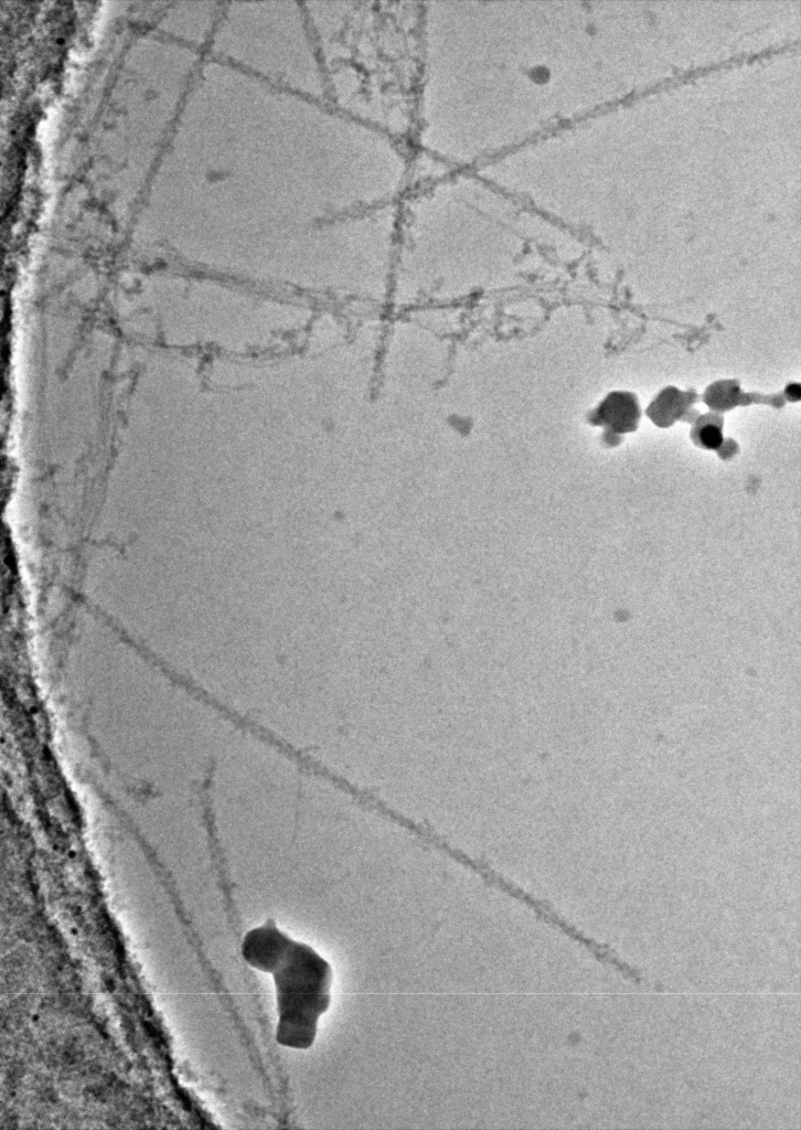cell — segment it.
Returning a JSON list of instances; mask_svg holds the SVG:
<instances>
[{"instance_id":"cell-2","label":"cell","mask_w":801,"mask_h":1130,"mask_svg":"<svg viewBox=\"0 0 801 1130\" xmlns=\"http://www.w3.org/2000/svg\"><path fill=\"white\" fill-rule=\"evenodd\" d=\"M241 953L252 968L273 974L278 1013L276 1042L292 1049L310 1048L319 1020L331 1003L330 963L311 946L281 931L273 919L245 934Z\"/></svg>"},{"instance_id":"cell-5","label":"cell","mask_w":801,"mask_h":1130,"mask_svg":"<svg viewBox=\"0 0 801 1130\" xmlns=\"http://www.w3.org/2000/svg\"><path fill=\"white\" fill-rule=\"evenodd\" d=\"M788 395L793 397V398H799V396H800V386L797 385V384H793V385L789 386Z\"/></svg>"},{"instance_id":"cell-3","label":"cell","mask_w":801,"mask_h":1130,"mask_svg":"<svg viewBox=\"0 0 801 1130\" xmlns=\"http://www.w3.org/2000/svg\"><path fill=\"white\" fill-rule=\"evenodd\" d=\"M246 74L295 94L325 99L323 73L311 21L299 1L247 7Z\"/></svg>"},{"instance_id":"cell-4","label":"cell","mask_w":801,"mask_h":1130,"mask_svg":"<svg viewBox=\"0 0 801 1130\" xmlns=\"http://www.w3.org/2000/svg\"><path fill=\"white\" fill-rule=\"evenodd\" d=\"M699 438L705 447L712 449L719 447L723 440L722 433L715 425L704 426L701 430Z\"/></svg>"},{"instance_id":"cell-1","label":"cell","mask_w":801,"mask_h":1130,"mask_svg":"<svg viewBox=\"0 0 801 1130\" xmlns=\"http://www.w3.org/2000/svg\"><path fill=\"white\" fill-rule=\"evenodd\" d=\"M325 100L412 145L423 67V3L305 1Z\"/></svg>"}]
</instances>
